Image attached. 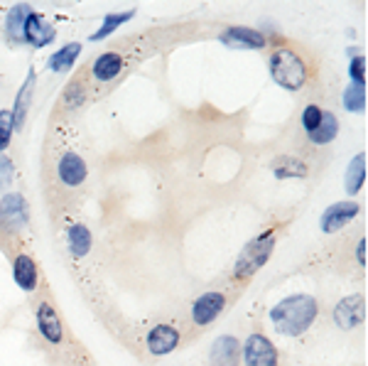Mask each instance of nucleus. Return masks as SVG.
Here are the masks:
<instances>
[{
    "instance_id": "obj_6",
    "label": "nucleus",
    "mask_w": 368,
    "mask_h": 366,
    "mask_svg": "<svg viewBox=\"0 0 368 366\" xmlns=\"http://www.w3.org/2000/svg\"><path fill=\"white\" fill-rule=\"evenodd\" d=\"M226 310V295L219 290H209L204 295H199L191 305V322L196 327H206L211 324L221 312Z\"/></svg>"
},
{
    "instance_id": "obj_7",
    "label": "nucleus",
    "mask_w": 368,
    "mask_h": 366,
    "mask_svg": "<svg viewBox=\"0 0 368 366\" xmlns=\"http://www.w3.org/2000/svg\"><path fill=\"white\" fill-rule=\"evenodd\" d=\"M182 342V334L174 324H155L153 329L145 337V347L153 357H165V354H172L174 349Z\"/></svg>"
},
{
    "instance_id": "obj_11",
    "label": "nucleus",
    "mask_w": 368,
    "mask_h": 366,
    "mask_svg": "<svg viewBox=\"0 0 368 366\" xmlns=\"http://www.w3.org/2000/svg\"><path fill=\"white\" fill-rule=\"evenodd\" d=\"M211 366H241V342L233 334H221L209 352Z\"/></svg>"
},
{
    "instance_id": "obj_10",
    "label": "nucleus",
    "mask_w": 368,
    "mask_h": 366,
    "mask_svg": "<svg viewBox=\"0 0 368 366\" xmlns=\"http://www.w3.org/2000/svg\"><path fill=\"white\" fill-rule=\"evenodd\" d=\"M219 40L231 49H263L268 45L263 33H258V30H253V28H241V25L226 28Z\"/></svg>"
},
{
    "instance_id": "obj_4",
    "label": "nucleus",
    "mask_w": 368,
    "mask_h": 366,
    "mask_svg": "<svg viewBox=\"0 0 368 366\" xmlns=\"http://www.w3.org/2000/svg\"><path fill=\"white\" fill-rule=\"evenodd\" d=\"M241 354H243V366H280L278 347L263 332L248 334Z\"/></svg>"
},
{
    "instance_id": "obj_21",
    "label": "nucleus",
    "mask_w": 368,
    "mask_h": 366,
    "mask_svg": "<svg viewBox=\"0 0 368 366\" xmlns=\"http://www.w3.org/2000/svg\"><path fill=\"white\" fill-rule=\"evenodd\" d=\"M81 54V42H66L61 49H57L54 54L49 57V69L57 71V74H64L74 66V61L79 59Z\"/></svg>"
},
{
    "instance_id": "obj_13",
    "label": "nucleus",
    "mask_w": 368,
    "mask_h": 366,
    "mask_svg": "<svg viewBox=\"0 0 368 366\" xmlns=\"http://www.w3.org/2000/svg\"><path fill=\"white\" fill-rule=\"evenodd\" d=\"M54 40H57L54 25H52L44 15L32 10V15H30L28 23H25V42L32 45V47H44V45L54 42Z\"/></svg>"
},
{
    "instance_id": "obj_15",
    "label": "nucleus",
    "mask_w": 368,
    "mask_h": 366,
    "mask_svg": "<svg viewBox=\"0 0 368 366\" xmlns=\"http://www.w3.org/2000/svg\"><path fill=\"white\" fill-rule=\"evenodd\" d=\"M13 276H15V283H18V285L23 288L25 293L37 290L40 271H37V266H35L32 256L20 254L18 259H15V263H13Z\"/></svg>"
},
{
    "instance_id": "obj_31",
    "label": "nucleus",
    "mask_w": 368,
    "mask_h": 366,
    "mask_svg": "<svg viewBox=\"0 0 368 366\" xmlns=\"http://www.w3.org/2000/svg\"><path fill=\"white\" fill-rule=\"evenodd\" d=\"M356 261H359L361 266H366V239H361L359 246H356Z\"/></svg>"
},
{
    "instance_id": "obj_27",
    "label": "nucleus",
    "mask_w": 368,
    "mask_h": 366,
    "mask_svg": "<svg viewBox=\"0 0 368 366\" xmlns=\"http://www.w3.org/2000/svg\"><path fill=\"white\" fill-rule=\"evenodd\" d=\"M322 116H324V111L317 104L304 106V111H302V128L307 131V136H312V133L317 131V126L322 123Z\"/></svg>"
},
{
    "instance_id": "obj_9",
    "label": "nucleus",
    "mask_w": 368,
    "mask_h": 366,
    "mask_svg": "<svg viewBox=\"0 0 368 366\" xmlns=\"http://www.w3.org/2000/svg\"><path fill=\"white\" fill-rule=\"evenodd\" d=\"M359 214H361V207L356 202H349V199L331 204V207H326L324 214H322V234H326V236L336 234V231H341Z\"/></svg>"
},
{
    "instance_id": "obj_18",
    "label": "nucleus",
    "mask_w": 368,
    "mask_h": 366,
    "mask_svg": "<svg viewBox=\"0 0 368 366\" xmlns=\"http://www.w3.org/2000/svg\"><path fill=\"white\" fill-rule=\"evenodd\" d=\"M123 69V54L118 52H103L101 57H96L91 66V74L96 81H111L121 74Z\"/></svg>"
},
{
    "instance_id": "obj_24",
    "label": "nucleus",
    "mask_w": 368,
    "mask_h": 366,
    "mask_svg": "<svg viewBox=\"0 0 368 366\" xmlns=\"http://www.w3.org/2000/svg\"><path fill=\"white\" fill-rule=\"evenodd\" d=\"M336 133H339V118H336L331 111H324L322 123H319L317 131L309 136V141H312L314 146H326V143L334 141Z\"/></svg>"
},
{
    "instance_id": "obj_25",
    "label": "nucleus",
    "mask_w": 368,
    "mask_h": 366,
    "mask_svg": "<svg viewBox=\"0 0 368 366\" xmlns=\"http://www.w3.org/2000/svg\"><path fill=\"white\" fill-rule=\"evenodd\" d=\"M344 108L351 113L366 111V86L364 84H349V89L344 91Z\"/></svg>"
},
{
    "instance_id": "obj_14",
    "label": "nucleus",
    "mask_w": 368,
    "mask_h": 366,
    "mask_svg": "<svg viewBox=\"0 0 368 366\" xmlns=\"http://www.w3.org/2000/svg\"><path fill=\"white\" fill-rule=\"evenodd\" d=\"M86 175H89V170H86L84 158L76 155V153H64V155L59 158V163H57V177L64 184H69V187L84 184Z\"/></svg>"
},
{
    "instance_id": "obj_16",
    "label": "nucleus",
    "mask_w": 368,
    "mask_h": 366,
    "mask_svg": "<svg viewBox=\"0 0 368 366\" xmlns=\"http://www.w3.org/2000/svg\"><path fill=\"white\" fill-rule=\"evenodd\" d=\"M32 91H35V69H30L28 71V79H25V84L20 86V91H18L15 108L10 111V113H13L15 131H23V128H25V118H28V108H30V101H32Z\"/></svg>"
},
{
    "instance_id": "obj_8",
    "label": "nucleus",
    "mask_w": 368,
    "mask_h": 366,
    "mask_svg": "<svg viewBox=\"0 0 368 366\" xmlns=\"http://www.w3.org/2000/svg\"><path fill=\"white\" fill-rule=\"evenodd\" d=\"M35 319H37V329H40V334H42L44 342L61 344V339H64V324H61L59 312H57V307L52 305L49 300L37 302Z\"/></svg>"
},
{
    "instance_id": "obj_1",
    "label": "nucleus",
    "mask_w": 368,
    "mask_h": 366,
    "mask_svg": "<svg viewBox=\"0 0 368 366\" xmlns=\"http://www.w3.org/2000/svg\"><path fill=\"white\" fill-rule=\"evenodd\" d=\"M319 314V302L312 295H287L271 310V319L275 329L285 337H299L314 324Z\"/></svg>"
},
{
    "instance_id": "obj_19",
    "label": "nucleus",
    "mask_w": 368,
    "mask_h": 366,
    "mask_svg": "<svg viewBox=\"0 0 368 366\" xmlns=\"http://www.w3.org/2000/svg\"><path fill=\"white\" fill-rule=\"evenodd\" d=\"M271 170L275 172V177L280 179H304L309 175V167L304 160L299 158H290V155H280L273 160Z\"/></svg>"
},
{
    "instance_id": "obj_20",
    "label": "nucleus",
    "mask_w": 368,
    "mask_h": 366,
    "mask_svg": "<svg viewBox=\"0 0 368 366\" xmlns=\"http://www.w3.org/2000/svg\"><path fill=\"white\" fill-rule=\"evenodd\" d=\"M91 231L86 224H71L66 229V249L74 259H84L91 251Z\"/></svg>"
},
{
    "instance_id": "obj_26",
    "label": "nucleus",
    "mask_w": 368,
    "mask_h": 366,
    "mask_svg": "<svg viewBox=\"0 0 368 366\" xmlns=\"http://www.w3.org/2000/svg\"><path fill=\"white\" fill-rule=\"evenodd\" d=\"M86 99V86L81 79H74L69 86L64 89V94H61V106L64 108H79L84 104Z\"/></svg>"
},
{
    "instance_id": "obj_29",
    "label": "nucleus",
    "mask_w": 368,
    "mask_h": 366,
    "mask_svg": "<svg viewBox=\"0 0 368 366\" xmlns=\"http://www.w3.org/2000/svg\"><path fill=\"white\" fill-rule=\"evenodd\" d=\"M349 74H351V84H364L366 86V57L364 54L351 59Z\"/></svg>"
},
{
    "instance_id": "obj_2",
    "label": "nucleus",
    "mask_w": 368,
    "mask_h": 366,
    "mask_svg": "<svg viewBox=\"0 0 368 366\" xmlns=\"http://www.w3.org/2000/svg\"><path fill=\"white\" fill-rule=\"evenodd\" d=\"M268 66H271V74H273V79H275V84L287 91L304 89V84H307V79H309V71H307V64H304L302 54L295 52L292 47L273 49Z\"/></svg>"
},
{
    "instance_id": "obj_22",
    "label": "nucleus",
    "mask_w": 368,
    "mask_h": 366,
    "mask_svg": "<svg viewBox=\"0 0 368 366\" xmlns=\"http://www.w3.org/2000/svg\"><path fill=\"white\" fill-rule=\"evenodd\" d=\"M131 18H136V10H126V13H108L106 18H103L101 28H98L89 40H91V42H101V40L111 37V35L116 33L121 25H126Z\"/></svg>"
},
{
    "instance_id": "obj_23",
    "label": "nucleus",
    "mask_w": 368,
    "mask_h": 366,
    "mask_svg": "<svg viewBox=\"0 0 368 366\" xmlns=\"http://www.w3.org/2000/svg\"><path fill=\"white\" fill-rule=\"evenodd\" d=\"M364 182H366V153H359L349 163V170H346V192L359 194Z\"/></svg>"
},
{
    "instance_id": "obj_5",
    "label": "nucleus",
    "mask_w": 368,
    "mask_h": 366,
    "mask_svg": "<svg viewBox=\"0 0 368 366\" xmlns=\"http://www.w3.org/2000/svg\"><path fill=\"white\" fill-rule=\"evenodd\" d=\"M331 317H334L336 327L344 329V332H351V329H356L359 324H364V319H366V297L361 295V293L346 295L344 300L336 302Z\"/></svg>"
},
{
    "instance_id": "obj_28",
    "label": "nucleus",
    "mask_w": 368,
    "mask_h": 366,
    "mask_svg": "<svg viewBox=\"0 0 368 366\" xmlns=\"http://www.w3.org/2000/svg\"><path fill=\"white\" fill-rule=\"evenodd\" d=\"M13 113L10 111H0V153L8 150L10 141H13Z\"/></svg>"
},
{
    "instance_id": "obj_30",
    "label": "nucleus",
    "mask_w": 368,
    "mask_h": 366,
    "mask_svg": "<svg viewBox=\"0 0 368 366\" xmlns=\"http://www.w3.org/2000/svg\"><path fill=\"white\" fill-rule=\"evenodd\" d=\"M10 179H13V163H10L8 158L0 155V189H3Z\"/></svg>"
},
{
    "instance_id": "obj_17",
    "label": "nucleus",
    "mask_w": 368,
    "mask_h": 366,
    "mask_svg": "<svg viewBox=\"0 0 368 366\" xmlns=\"http://www.w3.org/2000/svg\"><path fill=\"white\" fill-rule=\"evenodd\" d=\"M32 15V8L28 3H18L8 10V18H5V33L15 42H25V23Z\"/></svg>"
},
{
    "instance_id": "obj_12",
    "label": "nucleus",
    "mask_w": 368,
    "mask_h": 366,
    "mask_svg": "<svg viewBox=\"0 0 368 366\" xmlns=\"http://www.w3.org/2000/svg\"><path fill=\"white\" fill-rule=\"evenodd\" d=\"M28 202H25L23 194H5L0 199V224L10 226V229H18V226L28 224Z\"/></svg>"
},
{
    "instance_id": "obj_3",
    "label": "nucleus",
    "mask_w": 368,
    "mask_h": 366,
    "mask_svg": "<svg viewBox=\"0 0 368 366\" xmlns=\"http://www.w3.org/2000/svg\"><path fill=\"white\" fill-rule=\"evenodd\" d=\"M275 241H278V226H273V229L263 231V234L256 236L253 241H248V244L243 246L241 256L236 259L233 276H236L238 281H248V278L256 276V273L271 261Z\"/></svg>"
}]
</instances>
